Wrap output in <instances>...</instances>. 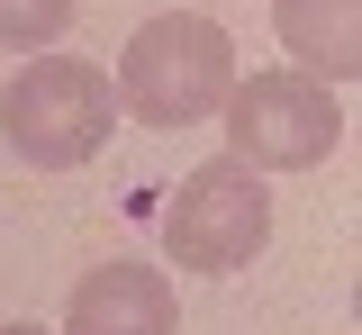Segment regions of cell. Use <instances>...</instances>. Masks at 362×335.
Segmentation results:
<instances>
[{"instance_id": "cell-1", "label": "cell", "mask_w": 362, "mask_h": 335, "mask_svg": "<svg viewBox=\"0 0 362 335\" xmlns=\"http://www.w3.org/2000/svg\"><path fill=\"white\" fill-rule=\"evenodd\" d=\"M226 91H235V46L199 9L145 18L118 54V109L136 127H199V118L226 109Z\"/></svg>"}, {"instance_id": "cell-2", "label": "cell", "mask_w": 362, "mask_h": 335, "mask_svg": "<svg viewBox=\"0 0 362 335\" xmlns=\"http://www.w3.org/2000/svg\"><path fill=\"white\" fill-rule=\"evenodd\" d=\"M109 127H118V91H109V73L82 64V54H37V64H18L9 91H0V136L18 145L37 172L90 163V154L109 145Z\"/></svg>"}, {"instance_id": "cell-3", "label": "cell", "mask_w": 362, "mask_h": 335, "mask_svg": "<svg viewBox=\"0 0 362 335\" xmlns=\"http://www.w3.org/2000/svg\"><path fill=\"white\" fill-rule=\"evenodd\" d=\"M218 118H226V154L254 172H308L344 145V109L308 73H235Z\"/></svg>"}, {"instance_id": "cell-4", "label": "cell", "mask_w": 362, "mask_h": 335, "mask_svg": "<svg viewBox=\"0 0 362 335\" xmlns=\"http://www.w3.org/2000/svg\"><path fill=\"white\" fill-rule=\"evenodd\" d=\"M272 245V191L254 163H199L173 199H163V254L181 272H245L254 254Z\"/></svg>"}, {"instance_id": "cell-5", "label": "cell", "mask_w": 362, "mask_h": 335, "mask_svg": "<svg viewBox=\"0 0 362 335\" xmlns=\"http://www.w3.org/2000/svg\"><path fill=\"white\" fill-rule=\"evenodd\" d=\"M64 335H181L173 281H163L154 263H100V272L73 281Z\"/></svg>"}, {"instance_id": "cell-6", "label": "cell", "mask_w": 362, "mask_h": 335, "mask_svg": "<svg viewBox=\"0 0 362 335\" xmlns=\"http://www.w3.org/2000/svg\"><path fill=\"white\" fill-rule=\"evenodd\" d=\"M272 28L299 54L308 82H354L362 73V0H272Z\"/></svg>"}, {"instance_id": "cell-7", "label": "cell", "mask_w": 362, "mask_h": 335, "mask_svg": "<svg viewBox=\"0 0 362 335\" xmlns=\"http://www.w3.org/2000/svg\"><path fill=\"white\" fill-rule=\"evenodd\" d=\"M73 28V0H0V46H54Z\"/></svg>"}, {"instance_id": "cell-8", "label": "cell", "mask_w": 362, "mask_h": 335, "mask_svg": "<svg viewBox=\"0 0 362 335\" xmlns=\"http://www.w3.org/2000/svg\"><path fill=\"white\" fill-rule=\"evenodd\" d=\"M0 335H45V327H0Z\"/></svg>"}]
</instances>
